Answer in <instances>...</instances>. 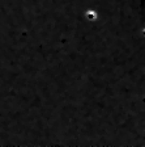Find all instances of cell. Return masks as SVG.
Wrapping results in <instances>:
<instances>
[{
	"label": "cell",
	"instance_id": "cell-1",
	"mask_svg": "<svg viewBox=\"0 0 145 147\" xmlns=\"http://www.w3.org/2000/svg\"><path fill=\"white\" fill-rule=\"evenodd\" d=\"M82 17H84V21L88 24H97L101 18V13L97 9L88 8L82 12Z\"/></svg>",
	"mask_w": 145,
	"mask_h": 147
},
{
	"label": "cell",
	"instance_id": "cell-2",
	"mask_svg": "<svg viewBox=\"0 0 145 147\" xmlns=\"http://www.w3.org/2000/svg\"><path fill=\"white\" fill-rule=\"evenodd\" d=\"M140 37H141V38H145V28H142L141 30H140Z\"/></svg>",
	"mask_w": 145,
	"mask_h": 147
}]
</instances>
